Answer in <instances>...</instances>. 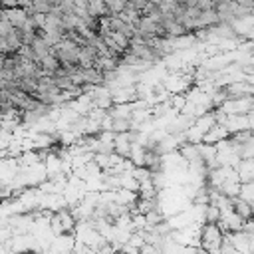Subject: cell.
<instances>
[{"instance_id": "6da1fadb", "label": "cell", "mask_w": 254, "mask_h": 254, "mask_svg": "<svg viewBox=\"0 0 254 254\" xmlns=\"http://www.w3.org/2000/svg\"><path fill=\"white\" fill-rule=\"evenodd\" d=\"M222 236H224V232L218 226V222H202L200 224V246L206 252H220Z\"/></svg>"}, {"instance_id": "7a4b0ae2", "label": "cell", "mask_w": 254, "mask_h": 254, "mask_svg": "<svg viewBox=\"0 0 254 254\" xmlns=\"http://www.w3.org/2000/svg\"><path fill=\"white\" fill-rule=\"evenodd\" d=\"M79 44L77 42H73L71 38H67V36H64L54 48H52V52L58 56V60L62 62V64H77V60H79Z\"/></svg>"}, {"instance_id": "3957f363", "label": "cell", "mask_w": 254, "mask_h": 254, "mask_svg": "<svg viewBox=\"0 0 254 254\" xmlns=\"http://www.w3.org/2000/svg\"><path fill=\"white\" fill-rule=\"evenodd\" d=\"M230 135V131H228V127L224 125V123H214L206 133H204V137H202V141L204 143H218V141H222V139H226Z\"/></svg>"}, {"instance_id": "277c9868", "label": "cell", "mask_w": 254, "mask_h": 254, "mask_svg": "<svg viewBox=\"0 0 254 254\" xmlns=\"http://www.w3.org/2000/svg\"><path fill=\"white\" fill-rule=\"evenodd\" d=\"M119 60H121V58H115V56H109V54H101V56L95 58V67L105 73V71L117 69V67H119Z\"/></svg>"}, {"instance_id": "5b68a950", "label": "cell", "mask_w": 254, "mask_h": 254, "mask_svg": "<svg viewBox=\"0 0 254 254\" xmlns=\"http://www.w3.org/2000/svg\"><path fill=\"white\" fill-rule=\"evenodd\" d=\"M232 208L246 220V218H252L254 216V210H252V202L242 198V196H234L232 198Z\"/></svg>"}, {"instance_id": "8992f818", "label": "cell", "mask_w": 254, "mask_h": 254, "mask_svg": "<svg viewBox=\"0 0 254 254\" xmlns=\"http://www.w3.org/2000/svg\"><path fill=\"white\" fill-rule=\"evenodd\" d=\"M30 46H32V50L36 52V58H38V62H40L44 56H48V54L52 52V46H50V44H48V42H46V40H44L40 34L34 38V42H32Z\"/></svg>"}, {"instance_id": "52a82bcc", "label": "cell", "mask_w": 254, "mask_h": 254, "mask_svg": "<svg viewBox=\"0 0 254 254\" xmlns=\"http://www.w3.org/2000/svg\"><path fill=\"white\" fill-rule=\"evenodd\" d=\"M87 12L95 18H101V16H107L109 10H107V2L105 0H87Z\"/></svg>"}, {"instance_id": "ba28073f", "label": "cell", "mask_w": 254, "mask_h": 254, "mask_svg": "<svg viewBox=\"0 0 254 254\" xmlns=\"http://www.w3.org/2000/svg\"><path fill=\"white\" fill-rule=\"evenodd\" d=\"M220 220V208L214 202L204 204V222H218Z\"/></svg>"}, {"instance_id": "9c48e42d", "label": "cell", "mask_w": 254, "mask_h": 254, "mask_svg": "<svg viewBox=\"0 0 254 254\" xmlns=\"http://www.w3.org/2000/svg\"><path fill=\"white\" fill-rule=\"evenodd\" d=\"M50 10H52V2H50V0H34V2H32V8L28 10V14H34V12L50 14Z\"/></svg>"}, {"instance_id": "30bf717a", "label": "cell", "mask_w": 254, "mask_h": 254, "mask_svg": "<svg viewBox=\"0 0 254 254\" xmlns=\"http://www.w3.org/2000/svg\"><path fill=\"white\" fill-rule=\"evenodd\" d=\"M105 2H107L109 14H121L127 6V0H105Z\"/></svg>"}, {"instance_id": "8fae6325", "label": "cell", "mask_w": 254, "mask_h": 254, "mask_svg": "<svg viewBox=\"0 0 254 254\" xmlns=\"http://www.w3.org/2000/svg\"><path fill=\"white\" fill-rule=\"evenodd\" d=\"M129 4H133L135 8H139L141 12H143V8H145V4H147V0H127Z\"/></svg>"}, {"instance_id": "7c38bea8", "label": "cell", "mask_w": 254, "mask_h": 254, "mask_svg": "<svg viewBox=\"0 0 254 254\" xmlns=\"http://www.w3.org/2000/svg\"><path fill=\"white\" fill-rule=\"evenodd\" d=\"M250 252H254V234H250Z\"/></svg>"}, {"instance_id": "4fadbf2b", "label": "cell", "mask_w": 254, "mask_h": 254, "mask_svg": "<svg viewBox=\"0 0 254 254\" xmlns=\"http://www.w3.org/2000/svg\"><path fill=\"white\" fill-rule=\"evenodd\" d=\"M4 60H6V56H4V54H0V69H2V65H4Z\"/></svg>"}, {"instance_id": "5bb4252c", "label": "cell", "mask_w": 254, "mask_h": 254, "mask_svg": "<svg viewBox=\"0 0 254 254\" xmlns=\"http://www.w3.org/2000/svg\"><path fill=\"white\" fill-rule=\"evenodd\" d=\"M50 2H52V4H54V2H58V0H50Z\"/></svg>"}, {"instance_id": "9a60e30c", "label": "cell", "mask_w": 254, "mask_h": 254, "mask_svg": "<svg viewBox=\"0 0 254 254\" xmlns=\"http://www.w3.org/2000/svg\"><path fill=\"white\" fill-rule=\"evenodd\" d=\"M252 137H254V129H252Z\"/></svg>"}]
</instances>
